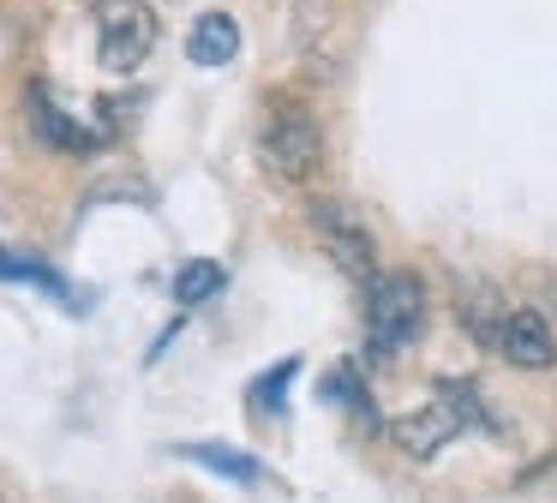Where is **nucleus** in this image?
<instances>
[{
	"label": "nucleus",
	"mask_w": 557,
	"mask_h": 503,
	"mask_svg": "<svg viewBox=\"0 0 557 503\" xmlns=\"http://www.w3.org/2000/svg\"><path fill=\"white\" fill-rule=\"evenodd\" d=\"M473 419H480L473 414V395L456 390V383H437V402L420 407V414H401L396 426H389V438H396L413 462H432V455L444 450L461 426H473Z\"/></svg>",
	"instance_id": "5"
},
{
	"label": "nucleus",
	"mask_w": 557,
	"mask_h": 503,
	"mask_svg": "<svg viewBox=\"0 0 557 503\" xmlns=\"http://www.w3.org/2000/svg\"><path fill=\"white\" fill-rule=\"evenodd\" d=\"M318 395H324V402H336V407H348L354 426L377 431V402H372V390L360 383V366H354V359H342V366L318 383Z\"/></svg>",
	"instance_id": "9"
},
{
	"label": "nucleus",
	"mask_w": 557,
	"mask_h": 503,
	"mask_svg": "<svg viewBox=\"0 0 557 503\" xmlns=\"http://www.w3.org/2000/svg\"><path fill=\"white\" fill-rule=\"evenodd\" d=\"M306 228H312L318 252H324V258L348 275V282H377L372 228H366V216L354 210L348 198H318L312 210H306Z\"/></svg>",
	"instance_id": "3"
},
{
	"label": "nucleus",
	"mask_w": 557,
	"mask_h": 503,
	"mask_svg": "<svg viewBox=\"0 0 557 503\" xmlns=\"http://www.w3.org/2000/svg\"><path fill=\"white\" fill-rule=\"evenodd\" d=\"M7 282H37L42 294H54V299H66V306H73V294H66L61 275H54L42 258H25V252H7Z\"/></svg>",
	"instance_id": "13"
},
{
	"label": "nucleus",
	"mask_w": 557,
	"mask_h": 503,
	"mask_svg": "<svg viewBox=\"0 0 557 503\" xmlns=\"http://www.w3.org/2000/svg\"><path fill=\"white\" fill-rule=\"evenodd\" d=\"M425 330V282L413 270H377L366 282V359H396Z\"/></svg>",
	"instance_id": "1"
},
{
	"label": "nucleus",
	"mask_w": 557,
	"mask_h": 503,
	"mask_svg": "<svg viewBox=\"0 0 557 503\" xmlns=\"http://www.w3.org/2000/svg\"><path fill=\"white\" fill-rule=\"evenodd\" d=\"M497 354L516 371H552L557 366V330L545 323V311H533V306L504 311V323H497Z\"/></svg>",
	"instance_id": "6"
},
{
	"label": "nucleus",
	"mask_w": 557,
	"mask_h": 503,
	"mask_svg": "<svg viewBox=\"0 0 557 503\" xmlns=\"http://www.w3.org/2000/svg\"><path fill=\"white\" fill-rule=\"evenodd\" d=\"M294 378H300V359H276V371H264V378L246 390V402H252V414L258 419H282L288 414V390H294Z\"/></svg>",
	"instance_id": "12"
},
{
	"label": "nucleus",
	"mask_w": 557,
	"mask_h": 503,
	"mask_svg": "<svg viewBox=\"0 0 557 503\" xmlns=\"http://www.w3.org/2000/svg\"><path fill=\"white\" fill-rule=\"evenodd\" d=\"M174 306H205L210 294H222L228 287V263H216V258H193V263H181L174 270Z\"/></svg>",
	"instance_id": "11"
},
{
	"label": "nucleus",
	"mask_w": 557,
	"mask_h": 503,
	"mask_svg": "<svg viewBox=\"0 0 557 503\" xmlns=\"http://www.w3.org/2000/svg\"><path fill=\"white\" fill-rule=\"evenodd\" d=\"M234 54H240V24H234L228 12H205V19L186 30V60H193V66H228Z\"/></svg>",
	"instance_id": "8"
},
{
	"label": "nucleus",
	"mask_w": 557,
	"mask_h": 503,
	"mask_svg": "<svg viewBox=\"0 0 557 503\" xmlns=\"http://www.w3.org/2000/svg\"><path fill=\"white\" fill-rule=\"evenodd\" d=\"M174 455L210 467V474H222V479H240V486H258V479H264V467L246 450H228V443H174Z\"/></svg>",
	"instance_id": "10"
},
{
	"label": "nucleus",
	"mask_w": 557,
	"mask_h": 503,
	"mask_svg": "<svg viewBox=\"0 0 557 503\" xmlns=\"http://www.w3.org/2000/svg\"><path fill=\"white\" fill-rule=\"evenodd\" d=\"M258 162L282 186H306L318 174V162H324V126L312 120V108L294 102V96L270 102L264 126H258Z\"/></svg>",
	"instance_id": "2"
},
{
	"label": "nucleus",
	"mask_w": 557,
	"mask_h": 503,
	"mask_svg": "<svg viewBox=\"0 0 557 503\" xmlns=\"http://www.w3.org/2000/svg\"><path fill=\"white\" fill-rule=\"evenodd\" d=\"M157 48V12L150 0H97V60L102 72L126 78L138 72Z\"/></svg>",
	"instance_id": "4"
},
{
	"label": "nucleus",
	"mask_w": 557,
	"mask_h": 503,
	"mask_svg": "<svg viewBox=\"0 0 557 503\" xmlns=\"http://www.w3.org/2000/svg\"><path fill=\"white\" fill-rule=\"evenodd\" d=\"M25 108H30V132H37L49 150H61V156H90L102 138H109V132H85V120L66 114V108L54 102L49 84H30V90H25Z\"/></svg>",
	"instance_id": "7"
}]
</instances>
